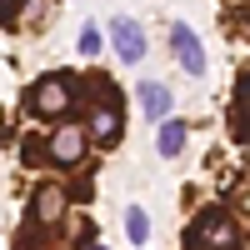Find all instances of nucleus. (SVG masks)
I'll return each mask as SVG.
<instances>
[{"mask_svg":"<svg viewBox=\"0 0 250 250\" xmlns=\"http://www.w3.org/2000/svg\"><path fill=\"white\" fill-rule=\"evenodd\" d=\"M140 105H145V115L165 120V115H170V90H165V85H155V80H150V85H140Z\"/></svg>","mask_w":250,"mask_h":250,"instance_id":"5","label":"nucleus"},{"mask_svg":"<svg viewBox=\"0 0 250 250\" xmlns=\"http://www.w3.org/2000/svg\"><path fill=\"white\" fill-rule=\"evenodd\" d=\"M110 40H115V55L125 60V65H135V60L145 55V35H140V25L130 15H120L115 25H110Z\"/></svg>","mask_w":250,"mask_h":250,"instance_id":"3","label":"nucleus"},{"mask_svg":"<svg viewBox=\"0 0 250 250\" xmlns=\"http://www.w3.org/2000/svg\"><path fill=\"white\" fill-rule=\"evenodd\" d=\"M80 50H85V55H95V50H100V30H95V25L80 30Z\"/></svg>","mask_w":250,"mask_h":250,"instance_id":"11","label":"nucleus"},{"mask_svg":"<svg viewBox=\"0 0 250 250\" xmlns=\"http://www.w3.org/2000/svg\"><path fill=\"white\" fill-rule=\"evenodd\" d=\"M125 235H130L135 245H145V240H150V220H145V210H140V205H130V210H125Z\"/></svg>","mask_w":250,"mask_h":250,"instance_id":"10","label":"nucleus"},{"mask_svg":"<svg viewBox=\"0 0 250 250\" xmlns=\"http://www.w3.org/2000/svg\"><path fill=\"white\" fill-rule=\"evenodd\" d=\"M60 205H65V200H60V190H55V185H40V195H35V220H40V225H45V220H55V210H60Z\"/></svg>","mask_w":250,"mask_h":250,"instance_id":"9","label":"nucleus"},{"mask_svg":"<svg viewBox=\"0 0 250 250\" xmlns=\"http://www.w3.org/2000/svg\"><path fill=\"white\" fill-rule=\"evenodd\" d=\"M65 105H70V80H65V75H45V80L30 90V110H35V115H60Z\"/></svg>","mask_w":250,"mask_h":250,"instance_id":"1","label":"nucleus"},{"mask_svg":"<svg viewBox=\"0 0 250 250\" xmlns=\"http://www.w3.org/2000/svg\"><path fill=\"white\" fill-rule=\"evenodd\" d=\"M80 155H85V130H80V125H60V130L50 135V160L70 165V160H80Z\"/></svg>","mask_w":250,"mask_h":250,"instance_id":"4","label":"nucleus"},{"mask_svg":"<svg viewBox=\"0 0 250 250\" xmlns=\"http://www.w3.org/2000/svg\"><path fill=\"white\" fill-rule=\"evenodd\" d=\"M200 235L210 240V245H235V225L225 220V215H215V210H210V215L200 220Z\"/></svg>","mask_w":250,"mask_h":250,"instance_id":"6","label":"nucleus"},{"mask_svg":"<svg viewBox=\"0 0 250 250\" xmlns=\"http://www.w3.org/2000/svg\"><path fill=\"white\" fill-rule=\"evenodd\" d=\"M90 250H105V245H90Z\"/></svg>","mask_w":250,"mask_h":250,"instance_id":"12","label":"nucleus"},{"mask_svg":"<svg viewBox=\"0 0 250 250\" xmlns=\"http://www.w3.org/2000/svg\"><path fill=\"white\" fill-rule=\"evenodd\" d=\"M155 150H160L165 160L185 150V125H180V120H165V125H160V140H155Z\"/></svg>","mask_w":250,"mask_h":250,"instance_id":"7","label":"nucleus"},{"mask_svg":"<svg viewBox=\"0 0 250 250\" xmlns=\"http://www.w3.org/2000/svg\"><path fill=\"white\" fill-rule=\"evenodd\" d=\"M90 130H95L100 140H105V145H110V140L120 135V110H115V105H105V110H100V105H95V120H90Z\"/></svg>","mask_w":250,"mask_h":250,"instance_id":"8","label":"nucleus"},{"mask_svg":"<svg viewBox=\"0 0 250 250\" xmlns=\"http://www.w3.org/2000/svg\"><path fill=\"white\" fill-rule=\"evenodd\" d=\"M170 50H175V60L190 75H205V50H200V40H195L190 25H170Z\"/></svg>","mask_w":250,"mask_h":250,"instance_id":"2","label":"nucleus"}]
</instances>
